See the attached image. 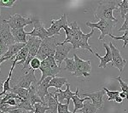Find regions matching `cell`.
Instances as JSON below:
<instances>
[{"mask_svg":"<svg viewBox=\"0 0 128 113\" xmlns=\"http://www.w3.org/2000/svg\"><path fill=\"white\" fill-rule=\"evenodd\" d=\"M118 9V2H100L98 6L94 11L96 19H105L108 20L118 22V20L113 15V11Z\"/></svg>","mask_w":128,"mask_h":113,"instance_id":"6da1fadb","label":"cell"},{"mask_svg":"<svg viewBox=\"0 0 128 113\" xmlns=\"http://www.w3.org/2000/svg\"><path fill=\"white\" fill-rule=\"evenodd\" d=\"M61 43L58 42V37L53 36L49 37L42 41V44L40 45V50L37 54L36 58L40 59L41 61L44 60L50 56H55L56 49Z\"/></svg>","mask_w":128,"mask_h":113,"instance_id":"7a4b0ae2","label":"cell"},{"mask_svg":"<svg viewBox=\"0 0 128 113\" xmlns=\"http://www.w3.org/2000/svg\"><path fill=\"white\" fill-rule=\"evenodd\" d=\"M15 44V38L12 35L10 25L6 20H4L0 24V57L3 56L10 47Z\"/></svg>","mask_w":128,"mask_h":113,"instance_id":"3957f363","label":"cell"},{"mask_svg":"<svg viewBox=\"0 0 128 113\" xmlns=\"http://www.w3.org/2000/svg\"><path fill=\"white\" fill-rule=\"evenodd\" d=\"M40 70L42 72V76H41L40 80L38 81V85L40 84L47 77H55L62 71L61 67H59L56 64V62L54 56H50L47 59H45L44 60L41 61Z\"/></svg>","mask_w":128,"mask_h":113,"instance_id":"277c9868","label":"cell"},{"mask_svg":"<svg viewBox=\"0 0 128 113\" xmlns=\"http://www.w3.org/2000/svg\"><path fill=\"white\" fill-rule=\"evenodd\" d=\"M118 23L116 21H112V20H108L105 19H100L96 23H92L90 21H86V25L92 29L98 28L101 31V35L99 37V40H104L107 35H110L112 32L113 28L114 27L115 24Z\"/></svg>","mask_w":128,"mask_h":113,"instance_id":"5b68a950","label":"cell"},{"mask_svg":"<svg viewBox=\"0 0 128 113\" xmlns=\"http://www.w3.org/2000/svg\"><path fill=\"white\" fill-rule=\"evenodd\" d=\"M41 44H42V40L40 39V38H35V37H29L28 38L26 46L29 49V55H28V58L26 59V62L23 65L22 71H24V70H26L28 65H30L31 60L37 56V54H38V50H40Z\"/></svg>","mask_w":128,"mask_h":113,"instance_id":"8992f818","label":"cell"},{"mask_svg":"<svg viewBox=\"0 0 128 113\" xmlns=\"http://www.w3.org/2000/svg\"><path fill=\"white\" fill-rule=\"evenodd\" d=\"M35 17H23L20 15L16 14L14 15L10 16V19L7 21V23L10 25L11 29H24L26 26L29 24H34Z\"/></svg>","mask_w":128,"mask_h":113,"instance_id":"52a82bcc","label":"cell"},{"mask_svg":"<svg viewBox=\"0 0 128 113\" xmlns=\"http://www.w3.org/2000/svg\"><path fill=\"white\" fill-rule=\"evenodd\" d=\"M28 71H29L28 73H26L23 76H20L19 78L17 79V81H16V83L14 86L22 88V89H29L32 85L38 84V81L36 78L34 70L29 68Z\"/></svg>","mask_w":128,"mask_h":113,"instance_id":"ba28073f","label":"cell"},{"mask_svg":"<svg viewBox=\"0 0 128 113\" xmlns=\"http://www.w3.org/2000/svg\"><path fill=\"white\" fill-rule=\"evenodd\" d=\"M74 58L76 63V71L74 76L76 77H81L83 76L84 77H90V70H92V65H90V60H83L78 56L77 55H74Z\"/></svg>","mask_w":128,"mask_h":113,"instance_id":"9c48e42d","label":"cell"},{"mask_svg":"<svg viewBox=\"0 0 128 113\" xmlns=\"http://www.w3.org/2000/svg\"><path fill=\"white\" fill-rule=\"evenodd\" d=\"M108 46L110 48L111 53H112V58H113L112 65L114 67H116V68L119 69L120 72V75H121V73L123 72L124 67L126 65V60L121 56L120 50L117 48H115L112 42L109 43Z\"/></svg>","mask_w":128,"mask_h":113,"instance_id":"30bf717a","label":"cell"},{"mask_svg":"<svg viewBox=\"0 0 128 113\" xmlns=\"http://www.w3.org/2000/svg\"><path fill=\"white\" fill-rule=\"evenodd\" d=\"M68 21H67V15L64 14L60 19L58 20H51V26L47 29L48 32L49 37H53V36H60V30L63 29L64 26H68Z\"/></svg>","mask_w":128,"mask_h":113,"instance_id":"8fae6325","label":"cell"},{"mask_svg":"<svg viewBox=\"0 0 128 113\" xmlns=\"http://www.w3.org/2000/svg\"><path fill=\"white\" fill-rule=\"evenodd\" d=\"M73 49V46L70 44H59L58 46L56 47V54L54 56V59L56 62L57 65L60 67L62 63L63 60H65L66 59L68 58V53L70 52V50Z\"/></svg>","mask_w":128,"mask_h":113,"instance_id":"7c38bea8","label":"cell"},{"mask_svg":"<svg viewBox=\"0 0 128 113\" xmlns=\"http://www.w3.org/2000/svg\"><path fill=\"white\" fill-rule=\"evenodd\" d=\"M34 30L30 32H28V35L30 37H35L38 38L41 40H44L45 38H49V34L47 32V29H45L44 25L38 19L35 17L34 22Z\"/></svg>","mask_w":128,"mask_h":113,"instance_id":"4fadbf2b","label":"cell"},{"mask_svg":"<svg viewBox=\"0 0 128 113\" xmlns=\"http://www.w3.org/2000/svg\"><path fill=\"white\" fill-rule=\"evenodd\" d=\"M106 94L104 89L99 90L92 93H83L82 95L84 97H89L92 101V104L96 107V109H102L104 107V96Z\"/></svg>","mask_w":128,"mask_h":113,"instance_id":"5bb4252c","label":"cell"},{"mask_svg":"<svg viewBox=\"0 0 128 113\" xmlns=\"http://www.w3.org/2000/svg\"><path fill=\"white\" fill-rule=\"evenodd\" d=\"M67 86V89L65 90H62V89H56L55 91L54 94V96L56 98V100L59 102V103H62L64 100H67V104L69 105V102H70V100L72 99L73 96H74L76 94V92H72L70 90V84L69 83H67L66 84Z\"/></svg>","mask_w":128,"mask_h":113,"instance_id":"9a60e30c","label":"cell"},{"mask_svg":"<svg viewBox=\"0 0 128 113\" xmlns=\"http://www.w3.org/2000/svg\"><path fill=\"white\" fill-rule=\"evenodd\" d=\"M102 46L106 49V54H105L104 56H101V55H99L98 53H96V52H95V54H94L99 59H100V63H99V65H98L99 68H106L107 64H108V62H112L113 61L112 53H111V50H110V48H109L108 44H106L104 43V44H102Z\"/></svg>","mask_w":128,"mask_h":113,"instance_id":"2e32d148","label":"cell"},{"mask_svg":"<svg viewBox=\"0 0 128 113\" xmlns=\"http://www.w3.org/2000/svg\"><path fill=\"white\" fill-rule=\"evenodd\" d=\"M70 27L73 29L74 31V34H73V38H72L71 42H70V44H72L73 46V49H78V45H79V42L81 38L82 35H83V32L81 31V29L80 28V26H78L77 22L76 21H73L70 25Z\"/></svg>","mask_w":128,"mask_h":113,"instance_id":"e0dca14e","label":"cell"},{"mask_svg":"<svg viewBox=\"0 0 128 113\" xmlns=\"http://www.w3.org/2000/svg\"><path fill=\"white\" fill-rule=\"evenodd\" d=\"M52 77H49L47 78H45L44 81L42 82L40 84H38V87H37V94L40 96V98L43 100L44 104V99L48 95V89H49V84L50 80L52 79Z\"/></svg>","mask_w":128,"mask_h":113,"instance_id":"ac0fdd59","label":"cell"},{"mask_svg":"<svg viewBox=\"0 0 128 113\" xmlns=\"http://www.w3.org/2000/svg\"><path fill=\"white\" fill-rule=\"evenodd\" d=\"M59 102L56 100L54 94H48V95L44 99V105L48 107L47 113H58L57 106Z\"/></svg>","mask_w":128,"mask_h":113,"instance_id":"d6986e66","label":"cell"},{"mask_svg":"<svg viewBox=\"0 0 128 113\" xmlns=\"http://www.w3.org/2000/svg\"><path fill=\"white\" fill-rule=\"evenodd\" d=\"M94 33V29H92L90 31V33H87V34H83L80 38V42H79V45H78V49H86V50H88L90 53L92 54H95V52L92 50V49L90 48V44H88V39L90 38V37L93 35Z\"/></svg>","mask_w":128,"mask_h":113,"instance_id":"ffe728a7","label":"cell"},{"mask_svg":"<svg viewBox=\"0 0 128 113\" xmlns=\"http://www.w3.org/2000/svg\"><path fill=\"white\" fill-rule=\"evenodd\" d=\"M11 32L15 38L16 44H28L26 41L28 32L24 29H11Z\"/></svg>","mask_w":128,"mask_h":113,"instance_id":"44dd1931","label":"cell"},{"mask_svg":"<svg viewBox=\"0 0 128 113\" xmlns=\"http://www.w3.org/2000/svg\"><path fill=\"white\" fill-rule=\"evenodd\" d=\"M79 92H80V89L77 88V89H76V94L72 97V100H73L74 105V109L73 112H74V113H76L78 111L81 110V109L84 107V102L86 101V100H90L89 97H84L83 99H80Z\"/></svg>","mask_w":128,"mask_h":113,"instance_id":"7402d4cb","label":"cell"},{"mask_svg":"<svg viewBox=\"0 0 128 113\" xmlns=\"http://www.w3.org/2000/svg\"><path fill=\"white\" fill-rule=\"evenodd\" d=\"M26 46V44H15L11 45L9 48V49H8L7 52H6L2 57H8V58L11 59L12 57L17 55L18 53Z\"/></svg>","mask_w":128,"mask_h":113,"instance_id":"603a6c76","label":"cell"},{"mask_svg":"<svg viewBox=\"0 0 128 113\" xmlns=\"http://www.w3.org/2000/svg\"><path fill=\"white\" fill-rule=\"evenodd\" d=\"M16 65H12L11 68H10V74L9 76H8L7 79L5 80V81L2 82L1 83V85L3 86V92H1L0 93V95H4V94H8V92L10 93V92L12 91V87H10V80H11V77H12V73H13V70L15 68Z\"/></svg>","mask_w":128,"mask_h":113,"instance_id":"cb8c5ba5","label":"cell"},{"mask_svg":"<svg viewBox=\"0 0 128 113\" xmlns=\"http://www.w3.org/2000/svg\"><path fill=\"white\" fill-rule=\"evenodd\" d=\"M11 92L16 94V95H18V97L22 99V100H30V93L28 91V89H22V88L16 87V86H13Z\"/></svg>","mask_w":128,"mask_h":113,"instance_id":"d4e9b609","label":"cell"},{"mask_svg":"<svg viewBox=\"0 0 128 113\" xmlns=\"http://www.w3.org/2000/svg\"><path fill=\"white\" fill-rule=\"evenodd\" d=\"M68 83V80L65 77H55L50 80L49 87H54L56 89H61L64 85Z\"/></svg>","mask_w":128,"mask_h":113,"instance_id":"484cf974","label":"cell"},{"mask_svg":"<svg viewBox=\"0 0 128 113\" xmlns=\"http://www.w3.org/2000/svg\"><path fill=\"white\" fill-rule=\"evenodd\" d=\"M28 55H29V49H28V46H26V47H24L17 55H15L16 58L14 59L13 64L12 65H16L18 62H20V61H25V62H26V59L28 58Z\"/></svg>","mask_w":128,"mask_h":113,"instance_id":"4316f807","label":"cell"},{"mask_svg":"<svg viewBox=\"0 0 128 113\" xmlns=\"http://www.w3.org/2000/svg\"><path fill=\"white\" fill-rule=\"evenodd\" d=\"M65 62H66V66L64 70L66 71H68L74 75L75 73V71H76V63H75V60H74V58H67L65 59Z\"/></svg>","mask_w":128,"mask_h":113,"instance_id":"83f0119b","label":"cell"},{"mask_svg":"<svg viewBox=\"0 0 128 113\" xmlns=\"http://www.w3.org/2000/svg\"><path fill=\"white\" fill-rule=\"evenodd\" d=\"M15 109H24L28 112H31V111H34V108L29 100H22L20 103L15 106Z\"/></svg>","mask_w":128,"mask_h":113,"instance_id":"f1b7e54d","label":"cell"},{"mask_svg":"<svg viewBox=\"0 0 128 113\" xmlns=\"http://www.w3.org/2000/svg\"><path fill=\"white\" fill-rule=\"evenodd\" d=\"M119 10L120 12L121 18L125 19V16L128 14V1L127 0H122L120 2H118Z\"/></svg>","mask_w":128,"mask_h":113,"instance_id":"f546056e","label":"cell"},{"mask_svg":"<svg viewBox=\"0 0 128 113\" xmlns=\"http://www.w3.org/2000/svg\"><path fill=\"white\" fill-rule=\"evenodd\" d=\"M98 109H96V106L92 104V102H87V103L84 104V107L81 109V110L78 111L80 113H96Z\"/></svg>","mask_w":128,"mask_h":113,"instance_id":"4dcf8cb0","label":"cell"},{"mask_svg":"<svg viewBox=\"0 0 128 113\" xmlns=\"http://www.w3.org/2000/svg\"><path fill=\"white\" fill-rule=\"evenodd\" d=\"M34 108V111H31L29 113H47V111H48V107L40 103L35 104Z\"/></svg>","mask_w":128,"mask_h":113,"instance_id":"1f68e13d","label":"cell"},{"mask_svg":"<svg viewBox=\"0 0 128 113\" xmlns=\"http://www.w3.org/2000/svg\"><path fill=\"white\" fill-rule=\"evenodd\" d=\"M114 79L117 80V81L119 82L121 90H122L123 93H125L126 94L127 100H128V84H127L126 83V82H124L123 80H122V78H121V75H120L119 77H115V78H114Z\"/></svg>","mask_w":128,"mask_h":113,"instance_id":"d6a6232c","label":"cell"},{"mask_svg":"<svg viewBox=\"0 0 128 113\" xmlns=\"http://www.w3.org/2000/svg\"><path fill=\"white\" fill-rule=\"evenodd\" d=\"M109 37L114 38V39H115V40H123L124 41L123 48H126V46L128 44V31H126L124 35L121 37H115V36H114L113 34H110L109 35Z\"/></svg>","mask_w":128,"mask_h":113,"instance_id":"836d02e7","label":"cell"},{"mask_svg":"<svg viewBox=\"0 0 128 113\" xmlns=\"http://www.w3.org/2000/svg\"><path fill=\"white\" fill-rule=\"evenodd\" d=\"M104 90L105 91V93L106 94L108 95V101H111V100H115V99H116L118 96L120 95V92L119 91H109L108 89H106V88H104Z\"/></svg>","mask_w":128,"mask_h":113,"instance_id":"e575fe53","label":"cell"},{"mask_svg":"<svg viewBox=\"0 0 128 113\" xmlns=\"http://www.w3.org/2000/svg\"><path fill=\"white\" fill-rule=\"evenodd\" d=\"M40 65H41V60L40 59L35 57V58L32 59L30 62V69H32L35 71V70H37V69H40Z\"/></svg>","mask_w":128,"mask_h":113,"instance_id":"d590c367","label":"cell"},{"mask_svg":"<svg viewBox=\"0 0 128 113\" xmlns=\"http://www.w3.org/2000/svg\"><path fill=\"white\" fill-rule=\"evenodd\" d=\"M16 0H0V7L11 8L16 4Z\"/></svg>","mask_w":128,"mask_h":113,"instance_id":"8d00e7d4","label":"cell"},{"mask_svg":"<svg viewBox=\"0 0 128 113\" xmlns=\"http://www.w3.org/2000/svg\"><path fill=\"white\" fill-rule=\"evenodd\" d=\"M68 111V104L58 103V106H57V112H58V113H65Z\"/></svg>","mask_w":128,"mask_h":113,"instance_id":"74e56055","label":"cell"},{"mask_svg":"<svg viewBox=\"0 0 128 113\" xmlns=\"http://www.w3.org/2000/svg\"><path fill=\"white\" fill-rule=\"evenodd\" d=\"M128 31V14L125 16V21L120 28L119 29V32H126Z\"/></svg>","mask_w":128,"mask_h":113,"instance_id":"f35d334b","label":"cell"},{"mask_svg":"<svg viewBox=\"0 0 128 113\" xmlns=\"http://www.w3.org/2000/svg\"><path fill=\"white\" fill-rule=\"evenodd\" d=\"M10 113H29V112L24 110V109H15V110L10 111Z\"/></svg>","mask_w":128,"mask_h":113,"instance_id":"ab89813d","label":"cell"},{"mask_svg":"<svg viewBox=\"0 0 128 113\" xmlns=\"http://www.w3.org/2000/svg\"><path fill=\"white\" fill-rule=\"evenodd\" d=\"M120 97L121 99H123V100H127V96H126V94L125 93H123V92H120Z\"/></svg>","mask_w":128,"mask_h":113,"instance_id":"60d3db41","label":"cell"},{"mask_svg":"<svg viewBox=\"0 0 128 113\" xmlns=\"http://www.w3.org/2000/svg\"><path fill=\"white\" fill-rule=\"evenodd\" d=\"M114 101L116 102V103H118V104H121L123 102V99H121L120 97V96H118V97L115 99Z\"/></svg>","mask_w":128,"mask_h":113,"instance_id":"b9f144b4","label":"cell"},{"mask_svg":"<svg viewBox=\"0 0 128 113\" xmlns=\"http://www.w3.org/2000/svg\"><path fill=\"white\" fill-rule=\"evenodd\" d=\"M8 59H10V58H8V57H0V65L5 60H8Z\"/></svg>","mask_w":128,"mask_h":113,"instance_id":"7bdbcfd3","label":"cell"},{"mask_svg":"<svg viewBox=\"0 0 128 113\" xmlns=\"http://www.w3.org/2000/svg\"><path fill=\"white\" fill-rule=\"evenodd\" d=\"M3 104V98H1V95H0V106Z\"/></svg>","mask_w":128,"mask_h":113,"instance_id":"ee69618b","label":"cell"},{"mask_svg":"<svg viewBox=\"0 0 128 113\" xmlns=\"http://www.w3.org/2000/svg\"><path fill=\"white\" fill-rule=\"evenodd\" d=\"M65 113H74V112H69V111H68V112H66ZM76 113H80V112H76Z\"/></svg>","mask_w":128,"mask_h":113,"instance_id":"f6af8a7d","label":"cell"},{"mask_svg":"<svg viewBox=\"0 0 128 113\" xmlns=\"http://www.w3.org/2000/svg\"><path fill=\"white\" fill-rule=\"evenodd\" d=\"M0 15H1V10H0Z\"/></svg>","mask_w":128,"mask_h":113,"instance_id":"bcb514c9","label":"cell"},{"mask_svg":"<svg viewBox=\"0 0 128 113\" xmlns=\"http://www.w3.org/2000/svg\"><path fill=\"white\" fill-rule=\"evenodd\" d=\"M0 71H1V70H0Z\"/></svg>","mask_w":128,"mask_h":113,"instance_id":"7dc6e473","label":"cell"},{"mask_svg":"<svg viewBox=\"0 0 128 113\" xmlns=\"http://www.w3.org/2000/svg\"><path fill=\"white\" fill-rule=\"evenodd\" d=\"M127 1H128V0H127Z\"/></svg>","mask_w":128,"mask_h":113,"instance_id":"c3c4849f","label":"cell"}]
</instances>
